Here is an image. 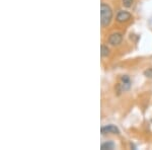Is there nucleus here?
<instances>
[{
    "label": "nucleus",
    "mask_w": 152,
    "mask_h": 150,
    "mask_svg": "<svg viewBox=\"0 0 152 150\" xmlns=\"http://www.w3.org/2000/svg\"><path fill=\"white\" fill-rule=\"evenodd\" d=\"M102 134H120V130L115 125H107V126L102 127Z\"/></svg>",
    "instance_id": "obj_4"
},
{
    "label": "nucleus",
    "mask_w": 152,
    "mask_h": 150,
    "mask_svg": "<svg viewBox=\"0 0 152 150\" xmlns=\"http://www.w3.org/2000/svg\"><path fill=\"white\" fill-rule=\"evenodd\" d=\"M133 2H134V0H123V5L125 7H131Z\"/></svg>",
    "instance_id": "obj_8"
},
{
    "label": "nucleus",
    "mask_w": 152,
    "mask_h": 150,
    "mask_svg": "<svg viewBox=\"0 0 152 150\" xmlns=\"http://www.w3.org/2000/svg\"><path fill=\"white\" fill-rule=\"evenodd\" d=\"M115 147H116V144H115L114 142H113V141H107V142H105V143H102V146H100V148H102V150H105V149L112 150V149H114Z\"/></svg>",
    "instance_id": "obj_6"
},
{
    "label": "nucleus",
    "mask_w": 152,
    "mask_h": 150,
    "mask_svg": "<svg viewBox=\"0 0 152 150\" xmlns=\"http://www.w3.org/2000/svg\"><path fill=\"white\" fill-rule=\"evenodd\" d=\"M113 18V11L107 4H100V23L102 26H107Z\"/></svg>",
    "instance_id": "obj_1"
},
{
    "label": "nucleus",
    "mask_w": 152,
    "mask_h": 150,
    "mask_svg": "<svg viewBox=\"0 0 152 150\" xmlns=\"http://www.w3.org/2000/svg\"><path fill=\"white\" fill-rule=\"evenodd\" d=\"M122 40H123V36L120 33H114L110 36L109 38V43L112 46H118L119 44H121Z\"/></svg>",
    "instance_id": "obj_3"
},
{
    "label": "nucleus",
    "mask_w": 152,
    "mask_h": 150,
    "mask_svg": "<svg viewBox=\"0 0 152 150\" xmlns=\"http://www.w3.org/2000/svg\"><path fill=\"white\" fill-rule=\"evenodd\" d=\"M102 52H100V54H102V57H107V56H109V54H110V49L107 48V46H104V45H102Z\"/></svg>",
    "instance_id": "obj_7"
},
{
    "label": "nucleus",
    "mask_w": 152,
    "mask_h": 150,
    "mask_svg": "<svg viewBox=\"0 0 152 150\" xmlns=\"http://www.w3.org/2000/svg\"><path fill=\"white\" fill-rule=\"evenodd\" d=\"M131 13L128 11H119L117 15V20L119 23H126L129 19H131Z\"/></svg>",
    "instance_id": "obj_5"
},
{
    "label": "nucleus",
    "mask_w": 152,
    "mask_h": 150,
    "mask_svg": "<svg viewBox=\"0 0 152 150\" xmlns=\"http://www.w3.org/2000/svg\"><path fill=\"white\" fill-rule=\"evenodd\" d=\"M130 87H131V80H130V77L128 75H124L122 76L121 78V83L118 85V91L120 92H123L126 91V90H129Z\"/></svg>",
    "instance_id": "obj_2"
},
{
    "label": "nucleus",
    "mask_w": 152,
    "mask_h": 150,
    "mask_svg": "<svg viewBox=\"0 0 152 150\" xmlns=\"http://www.w3.org/2000/svg\"><path fill=\"white\" fill-rule=\"evenodd\" d=\"M144 76H146L147 78H152V68H149L144 71Z\"/></svg>",
    "instance_id": "obj_9"
}]
</instances>
